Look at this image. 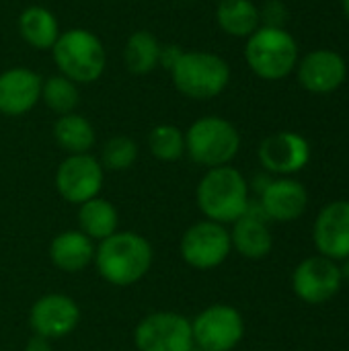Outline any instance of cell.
Segmentation results:
<instances>
[{"label":"cell","instance_id":"cell-7","mask_svg":"<svg viewBox=\"0 0 349 351\" xmlns=\"http://www.w3.org/2000/svg\"><path fill=\"white\" fill-rule=\"evenodd\" d=\"M179 251L189 267L200 271L216 269L232 253L230 230L224 224L200 220L183 232Z\"/></svg>","mask_w":349,"mask_h":351},{"label":"cell","instance_id":"cell-17","mask_svg":"<svg viewBox=\"0 0 349 351\" xmlns=\"http://www.w3.org/2000/svg\"><path fill=\"white\" fill-rule=\"evenodd\" d=\"M259 202L274 222H294L298 220L309 206V193L306 187L290 177L272 179V183L265 187V191L259 195Z\"/></svg>","mask_w":349,"mask_h":351},{"label":"cell","instance_id":"cell-11","mask_svg":"<svg viewBox=\"0 0 349 351\" xmlns=\"http://www.w3.org/2000/svg\"><path fill=\"white\" fill-rule=\"evenodd\" d=\"M344 278L337 261H331L323 255L306 257L300 261L292 274V290L306 304H325L337 296L341 290Z\"/></svg>","mask_w":349,"mask_h":351},{"label":"cell","instance_id":"cell-8","mask_svg":"<svg viewBox=\"0 0 349 351\" xmlns=\"http://www.w3.org/2000/svg\"><path fill=\"white\" fill-rule=\"evenodd\" d=\"M197 351H232L245 337L243 315L230 304H212L191 321Z\"/></svg>","mask_w":349,"mask_h":351},{"label":"cell","instance_id":"cell-10","mask_svg":"<svg viewBox=\"0 0 349 351\" xmlns=\"http://www.w3.org/2000/svg\"><path fill=\"white\" fill-rule=\"evenodd\" d=\"M103 181L105 169L91 152L68 154L56 171V189L60 197L74 206L97 197L103 189Z\"/></svg>","mask_w":349,"mask_h":351},{"label":"cell","instance_id":"cell-3","mask_svg":"<svg viewBox=\"0 0 349 351\" xmlns=\"http://www.w3.org/2000/svg\"><path fill=\"white\" fill-rule=\"evenodd\" d=\"M49 51L58 72L76 84L97 82L107 68V51L101 37L82 27L62 31Z\"/></svg>","mask_w":349,"mask_h":351},{"label":"cell","instance_id":"cell-23","mask_svg":"<svg viewBox=\"0 0 349 351\" xmlns=\"http://www.w3.org/2000/svg\"><path fill=\"white\" fill-rule=\"evenodd\" d=\"M216 23L230 37H251L261 27V16L251 0H224L218 2Z\"/></svg>","mask_w":349,"mask_h":351},{"label":"cell","instance_id":"cell-12","mask_svg":"<svg viewBox=\"0 0 349 351\" xmlns=\"http://www.w3.org/2000/svg\"><path fill=\"white\" fill-rule=\"evenodd\" d=\"M80 323V308L74 298L51 292L37 298L29 311V327L33 335L49 341L68 337Z\"/></svg>","mask_w":349,"mask_h":351},{"label":"cell","instance_id":"cell-16","mask_svg":"<svg viewBox=\"0 0 349 351\" xmlns=\"http://www.w3.org/2000/svg\"><path fill=\"white\" fill-rule=\"evenodd\" d=\"M348 76L346 60L331 49H317L306 53L298 62V82L302 88L315 95H327L337 90Z\"/></svg>","mask_w":349,"mask_h":351},{"label":"cell","instance_id":"cell-13","mask_svg":"<svg viewBox=\"0 0 349 351\" xmlns=\"http://www.w3.org/2000/svg\"><path fill=\"white\" fill-rule=\"evenodd\" d=\"M259 162L269 175H294L311 160V144L296 132H278L259 144Z\"/></svg>","mask_w":349,"mask_h":351},{"label":"cell","instance_id":"cell-20","mask_svg":"<svg viewBox=\"0 0 349 351\" xmlns=\"http://www.w3.org/2000/svg\"><path fill=\"white\" fill-rule=\"evenodd\" d=\"M232 249L245 259H265L274 249V237L267 222L241 216L230 230Z\"/></svg>","mask_w":349,"mask_h":351},{"label":"cell","instance_id":"cell-18","mask_svg":"<svg viewBox=\"0 0 349 351\" xmlns=\"http://www.w3.org/2000/svg\"><path fill=\"white\" fill-rule=\"evenodd\" d=\"M95 241L80 230H64L49 243V259L64 274H80L95 261Z\"/></svg>","mask_w":349,"mask_h":351},{"label":"cell","instance_id":"cell-21","mask_svg":"<svg viewBox=\"0 0 349 351\" xmlns=\"http://www.w3.org/2000/svg\"><path fill=\"white\" fill-rule=\"evenodd\" d=\"M78 230L84 232L91 241H97V243L105 241L107 237L119 230L117 208L101 195L80 204L78 206Z\"/></svg>","mask_w":349,"mask_h":351},{"label":"cell","instance_id":"cell-1","mask_svg":"<svg viewBox=\"0 0 349 351\" xmlns=\"http://www.w3.org/2000/svg\"><path fill=\"white\" fill-rule=\"evenodd\" d=\"M152 261L154 251L146 237L132 230H117L97 245L93 263L107 284L128 288L146 278Z\"/></svg>","mask_w":349,"mask_h":351},{"label":"cell","instance_id":"cell-14","mask_svg":"<svg viewBox=\"0 0 349 351\" xmlns=\"http://www.w3.org/2000/svg\"><path fill=\"white\" fill-rule=\"evenodd\" d=\"M313 241L319 255L331 261H346L349 257V199L327 204L313 226Z\"/></svg>","mask_w":349,"mask_h":351},{"label":"cell","instance_id":"cell-26","mask_svg":"<svg viewBox=\"0 0 349 351\" xmlns=\"http://www.w3.org/2000/svg\"><path fill=\"white\" fill-rule=\"evenodd\" d=\"M150 154L160 162H177L185 154V132L173 123H158L148 134Z\"/></svg>","mask_w":349,"mask_h":351},{"label":"cell","instance_id":"cell-31","mask_svg":"<svg viewBox=\"0 0 349 351\" xmlns=\"http://www.w3.org/2000/svg\"><path fill=\"white\" fill-rule=\"evenodd\" d=\"M269 183H272V175H269V173H261V175H257V177L253 179V183L249 185V189L253 187V189H255V193H257V195H261Z\"/></svg>","mask_w":349,"mask_h":351},{"label":"cell","instance_id":"cell-25","mask_svg":"<svg viewBox=\"0 0 349 351\" xmlns=\"http://www.w3.org/2000/svg\"><path fill=\"white\" fill-rule=\"evenodd\" d=\"M41 101L47 109H51L58 115L74 113L80 103V90L78 84L66 78L64 74H51L43 78L41 82Z\"/></svg>","mask_w":349,"mask_h":351},{"label":"cell","instance_id":"cell-33","mask_svg":"<svg viewBox=\"0 0 349 351\" xmlns=\"http://www.w3.org/2000/svg\"><path fill=\"white\" fill-rule=\"evenodd\" d=\"M344 10H346V14H348L349 19V0H344Z\"/></svg>","mask_w":349,"mask_h":351},{"label":"cell","instance_id":"cell-6","mask_svg":"<svg viewBox=\"0 0 349 351\" xmlns=\"http://www.w3.org/2000/svg\"><path fill=\"white\" fill-rule=\"evenodd\" d=\"M245 60L259 78L282 80L298 64V45L286 29L261 25L247 37Z\"/></svg>","mask_w":349,"mask_h":351},{"label":"cell","instance_id":"cell-34","mask_svg":"<svg viewBox=\"0 0 349 351\" xmlns=\"http://www.w3.org/2000/svg\"><path fill=\"white\" fill-rule=\"evenodd\" d=\"M216 2H224V0H216Z\"/></svg>","mask_w":349,"mask_h":351},{"label":"cell","instance_id":"cell-29","mask_svg":"<svg viewBox=\"0 0 349 351\" xmlns=\"http://www.w3.org/2000/svg\"><path fill=\"white\" fill-rule=\"evenodd\" d=\"M185 49L177 43H167V45H160V60H158V68H165V70H173V66L177 64V60L181 58Z\"/></svg>","mask_w":349,"mask_h":351},{"label":"cell","instance_id":"cell-2","mask_svg":"<svg viewBox=\"0 0 349 351\" xmlns=\"http://www.w3.org/2000/svg\"><path fill=\"white\" fill-rule=\"evenodd\" d=\"M249 183L243 173L230 165L208 169L197 183L195 202L206 220L234 224L247 210Z\"/></svg>","mask_w":349,"mask_h":351},{"label":"cell","instance_id":"cell-4","mask_svg":"<svg viewBox=\"0 0 349 351\" xmlns=\"http://www.w3.org/2000/svg\"><path fill=\"white\" fill-rule=\"evenodd\" d=\"M175 88L193 101H210L222 95L230 82L228 62L212 51H183L171 70Z\"/></svg>","mask_w":349,"mask_h":351},{"label":"cell","instance_id":"cell-27","mask_svg":"<svg viewBox=\"0 0 349 351\" xmlns=\"http://www.w3.org/2000/svg\"><path fill=\"white\" fill-rule=\"evenodd\" d=\"M138 158V144L130 136H113L103 144L99 162L107 171H128Z\"/></svg>","mask_w":349,"mask_h":351},{"label":"cell","instance_id":"cell-30","mask_svg":"<svg viewBox=\"0 0 349 351\" xmlns=\"http://www.w3.org/2000/svg\"><path fill=\"white\" fill-rule=\"evenodd\" d=\"M25 351H51V341L39 335H31L25 343Z\"/></svg>","mask_w":349,"mask_h":351},{"label":"cell","instance_id":"cell-9","mask_svg":"<svg viewBox=\"0 0 349 351\" xmlns=\"http://www.w3.org/2000/svg\"><path fill=\"white\" fill-rule=\"evenodd\" d=\"M138 351H195L191 321L173 311L146 315L134 331Z\"/></svg>","mask_w":349,"mask_h":351},{"label":"cell","instance_id":"cell-5","mask_svg":"<svg viewBox=\"0 0 349 351\" xmlns=\"http://www.w3.org/2000/svg\"><path fill=\"white\" fill-rule=\"evenodd\" d=\"M239 150L241 134L234 123L224 117H200L185 132V154L200 167H226L234 160Z\"/></svg>","mask_w":349,"mask_h":351},{"label":"cell","instance_id":"cell-19","mask_svg":"<svg viewBox=\"0 0 349 351\" xmlns=\"http://www.w3.org/2000/svg\"><path fill=\"white\" fill-rule=\"evenodd\" d=\"M16 29L21 39L37 51H49L62 33L56 14L39 4H31L19 14Z\"/></svg>","mask_w":349,"mask_h":351},{"label":"cell","instance_id":"cell-32","mask_svg":"<svg viewBox=\"0 0 349 351\" xmlns=\"http://www.w3.org/2000/svg\"><path fill=\"white\" fill-rule=\"evenodd\" d=\"M339 269H341V278H344V282H348L349 284V257L344 261V265H341Z\"/></svg>","mask_w":349,"mask_h":351},{"label":"cell","instance_id":"cell-28","mask_svg":"<svg viewBox=\"0 0 349 351\" xmlns=\"http://www.w3.org/2000/svg\"><path fill=\"white\" fill-rule=\"evenodd\" d=\"M259 16H261V25L263 27L284 29V25L288 21V10H286L282 0H267L265 6L259 10Z\"/></svg>","mask_w":349,"mask_h":351},{"label":"cell","instance_id":"cell-35","mask_svg":"<svg viewBox=\"0 0 349 351\" xmlns=\"http://www.w3.org/2000/svg\"><path fill=\"white\" fill-rule=\"evenodd\" d=\"M195 351H197V350H195Z\"/></svg>","mask_w":349,"mask_h":351},{"label":"cell","instance_id":"cell-15","mask_svg":"<svg viewBox=\"0 0 349 351\" xmlns=\"http://www.w3.org/2000/svg\"><path fill=\"white\" fill-rule=\"evenodd\" d=\"M43 78L25 66L0 72V113L6 117H21L35 109L41 101Z\"/></svg>","mask_w":349,"mask_h":351},{"label":"cell","instance_id":"cell-22","mask_svg":"<svg viewBox=\"0 0 349 351\" xmlns=\"http://www.w3.org/2000/svg\"><path fill=\"white\" fill-rule=\"evenodd\" d=\"M53 140L68 154H86L93 150L97 142V134L93 123L80 113L58 115L53 123Z\"/></svg>","mask_w":349,"mask_h":351},{"label":"cell","instance_id":"cell-24","mask_svg":"<svg viewBox=\"0 0 349 351\" xmlns=\"http://www.w3.org/2000/svg\"><path fill=\"white\" fill-rule=\"evenodd\" d=\"M160 41L154 33L146 31V29H138L134 31L123 47V64L128 68V72L144 76L150 74L152 70L158 68V60H160Z\"/></svg>","mask_w":349,"mask_h":351}]
</instances>
